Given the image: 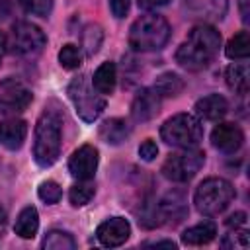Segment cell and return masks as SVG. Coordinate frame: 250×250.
Listing matches in <instances>:
<instances>
[{
	"label": "cell",
	"mask_w": 250,
	"mask_h": 250,
	"mask_svg": "<svg viewBox=\"0 0 250 250\" xmlns=\"http://www.w3.org/2000/svg\"><path fill=\"white\" fill-rule=\"evenodd\" d=\"M211 143L217 150L225 154L236 152L244 143V133L234 123H219L211 133Z\"/></svg>",
	"instance_id": "cell-12"
},
{
	"label": "cell",
	"mask_w": 250,
	"mask_h": 250,
	"mask_svg": "<svg viewBox=\"0 0 250 250\" xmlns=\"http://www.w3.org/2000/svg\"><path fill=\"white\" fill-rule=\"evenodd\" d=\"M160 137L166 145L178 148H193L203 139L201 121L191 113H176L160 127Z\"/></svg>",
	"instance_id": "cell-6"
},
{
	"label": "cell",
	"mask_w": 250,
	"mask_h": 250,
	"mask_svg": "<svg viewBox=\"0 0 250 250\" xmlns=\"http://www.w3.org/2000/svg\"><path fill=\"white\" fill-rule=\"evenodd\" d=\"M59 62H61V66L66 68V70H74V68H78L80 62H82L80 49H78L76 45H72V43L62 45V49L59 51Z\"/></svg>",
	"instance_id": "cell-28"
},
{
	"label": "cell",
	"mask_w": 250,
	"mask_h": 250,
	"mask_svg": "<svg viewBox=\"0 0 250 250\" xmlns=\"http://www.w3.org/2000/svg\"><path fill=\"white\" fill-rule=\"evenodd\" d=\"M115 82H117V72H115V64L111 61L107 62H102L96 72H94V78H92V86L102 94H111L115 90Z\"/></svg>",
	"instance_id": "cell-20"
},
{
	"label": "cell",
	"mask_w": 250,
	"mask_h": 250,
	"mask_svg": "<svg viewBox=\"0 0 250 250\" xmlns=\"http://www.w3.org/2000/svg\"><path fill=\"white\" fill-rule=\"evenodd\" d=\"M98 148H94L92 145H82L70 154L68 172L76 180H92L98 170Z\"/></svg>",
	"instance_id": "cell-10"
},
{
	"label": "cell",
	"mask_w": 250,
	"mask_h": 250,
	"mask_svg": "<svg viewBox=\"0 0 250 250\" xmlns=\"http://www.w3.org/2000/svg\"><path fill=\"white\" fill-rule=\"evenodd\" d=\"M221 47V33L211 25H197L176 51V62L186 70L205 68Z\"/></svg>",
	"instance_id": "cell-1"
},
{
	"label": "cell",
	"mask_w": 250,
	"mask_h": 250,
	"mask_svg": "<svg viewBox=\"0 0 250 250\" xmlns=\"http://www.w3.org/2000/svg\"><path fill=\"white\" fill-rule=\"evenodd\" d=\"M62 117L57 109L45 107L35 123L33 135V160L41 168H49L57 162L61 154V141H62Z\"/></svg>",
	"instance_id": "cell-2"
},
{
	"label": "cell",
	"mask_w": 250,
	"mask_h": 250,
	"mask_svg": "<svg viewBox=\"0 0 250 250\" xmlns=\"http://www.w3.org/2000/svg\"><path fill=\"white\" fill-rule=\"evenodd\" d=\"M229 111V102L221 94H209L195 102V113L207 121H219Z\"/></svg>",
	"instance_id": "cell-16"
},
{
	"label": "cell",
	"mask_w": 250,
	"mask_h": 250,
	"mask_svg": "<svg viewBox=\"0 0 250 250\" xmlns=\"http://www.w3.org/2000/svg\"><path fill=\"white\" fill-rule=\"evenodd\" d=\"M10 12V0H0V20H4Z\"/></svg>",
	"instance_id": "cell-37"
},
{
	"label": "cell",
	"mask_w": 250,
	"mask_h": 250,
	"mask_svg": "<svg viewBox=\"0 0 250 250\" xmlns=\"http://www.w3.org/2000/svg\"><path fill=\"white\" fill-rule=\"evenodd\" d=\"M188 213V207H186V201L180 193H170L168 197H164L160 203H158V215L160 219H166L168 223L176 225L180 223Z\"/></svg>",
	"instance_id": "cell-17"
},
{
	"label": "cell",
	"mask_w": 250,
	"mask_h": 250,
	"mask_svg": "<svg viewBox=\"0 0 250 250\" xmlns=\"http://www.w3.org/2000/svg\"><path fill=\"white\" fill-rule=\"evenodd\" d=\"M145 246H158V248H160V246H164V248H172V250L176 248V244H174L172 240H156V242H146Z\"/></svg>",
	"instance_id": "cell-36"
},
{
	"label": "cell",
	"mask_w": 250,
	"mask_h": 250,
	"mask_svg": "<svg viewBox=\"0 0 250 250\" xmlns=\"http://www.w3.org/2000/svg\"><path fill=\"white\" fill-rule=\"evenodd\" d=\"M131 133V127L125 119H119V117H113V119H107L100 125V137L109 143V145H119L123 143Z\"/></svg>",
	"instance_id": "cell-19"
},
{
	"label": "cell",
	"mask_w": 250,
	"mask_h": 250,
	"mask_svg": "<svg viewBox=\"0 0 250 250\" xmlns=\"http://www.w3.org/2000/svg\"><path fill=\"white\" fill-rule=\"evenodd\" d=\"M248 244H250V238H248V232L246 230H234V232L227 234L221 240V246L223 248H232V250H246Z\"/></svg>",
	"instance_id": "cell-30"
},
{
	"label": "cell",
	"mask_w": 250,
	"mask_h": 250,
	"mask_svg": "<svg viewBox=\"0 0 250 250\" xmlns=\"http://www.w3.org/2000/svg\"><path fill=\"white\" fill-rule=\"evenodd\" d=\"M156 154H158V146H156V143H154V141H150V139H146V141L139 146V156H141L143 160H146V162L154 160V158H156Z\"/></svg>",
	"instance_id": "cell-32"
},
{
	"label": "cell",
	"mask_w": 250,
	"mask_h": 250,
	"mask_svg": "<svg viewBox=\"0 0 250 250\" xmlns=\"http://www.w3.org/2000/svg\"><path fill=\"white\" fill-rule=\"evenodd\" d=\"M33 100L31 90L18 78H6L0 82V109L6 113L23 111Z\"/></svg>",
	"instance_id": "cell-9"
},
{
	"label": "cell",
	"mask_w": 250,
	"mask_h": 250,
	"mask_svg": "<svg viewBox=\"0 0 250 250\" xmlns=\"http://www.w3.org/2000/svg\"><path fill=\"white\" fill-rule=\"evenodd\" d=\"M25 135H27V123L23 119L12 117L0 123V143L10 150L21 148Z\"/></svg>",
	"instance_id": "cell-15"
},
{
	"label": "cell",
	"mask_w": 250,
	"mask_h": 250,
	"mask_svg": "<svg viewBox=\"0 0 250 250\" xmlns=\"http://www.w3.org/2000/svg\"><path fill=\"white\" fill-rule=\"evenodd\" d=\"M21 8L33 16H47L53 8V0H20Z\"/></svg>",
	"instance_id": "cell-31"
},
{
	"label": "cell",
	"mask_w": 250,
	"mask_h": 250,
	"mask_svg": "<svg viewBox=\"0 0 250 250\" xmlns=\"http://www.w3.org/2000/svg\"><path fill=\"white\" fill-rule=\"evenodd\" d=\"M66 94L74 105L76 115L86 123H94L105 109V98L92 86L88 74L74 76L68 84Z\"/></svg>",
	"instance_id": "cell-4"
},
{
	"label": "cell",
	"mask_w": 250,
	"mask_h": 250,
	"mask_svg": "<svg viewBox=\"0 0 250 250\" xmlns=\"http://www.w3.org/2000/svg\"><path fill=\"white\" fill-rule=\"evenodd\" d=\"M94 193H96V186L90 180H78V184H74L70 188L68 199L74 207H82L94 197Z\"/></svg>",
	"instance_id": "cell-27"
},
{
	"label": "cell",
	"mask_w": 250,
	"mask_h": 250,
	"mask_svg": "<svg viewBox=\"0 0 250 250\" xmlns=\"http://www.w3.org/2000/svg\"><path fill=\"white\" fill-rule=\"evenodd\" d=\"M225 223H227V227H234V229H236V227H240V225L246 223V213H244V211H236V213H232Z\"/></svg>",
	"instance_id": "cell-34"
},
{
	"label": "cell",
	"mask_w": 250,
	"mask_h": 250,
	"mask_svg": "<svg viewBox=\"0 0 250 250\" xmlns=\"http://www.w3.org/2000/svg\"><path fill=\"white\" fill-rule=\"evenodd\" d=\"M39 229V215H37V209L35 207H23L16 219V225H14V230L18 236L21 238H33L35 232Z\"/></svg>",
	"instance_id": "cell-22"
},
{
	"label": "cell",
	"mask_w": 250,
	"mask_h": 250,
	"mask_svg": "<svg viewBox=\"0 0 250 250\" xmlns=\"http://www.w3.org/2000/svg\"><path fill=\"white\" fill-rule=\"evenodd\" d=\"M131 234V225L127 219L123 217H111V219H105L98 230H96V236L98 240L107 246V248H115V246H121Z\"/></svg>",
	"instance_id": "cell-11"
},
{
	"label": "cell",
	"mask_w": 250,
	"mask_h": 250,
	"mask_svg": "<svg viewBox=\"0 0 250 250\" xmlns=\"http://www.w3.org/2000/svg\"><path fill=\"white\" fill-rule=\"evenodd\" d=\"M4 45H6V39H4V35L0 33V61H2V53H4Z\"/></svg>",
	"instance_id": "cell-39"
},
{
	"label": "cell",
	"mask_w": 250,
	"mask_h": 250,
	"mask_svg": "<svg viewBox=\"0 0 250 250\" xmlns=\"http://www.w3.org/2000/svg\"><path fill=\"white\" fill-rule=\"evenodd\" d=\"M225 55L232 61H238V59H246L250 55V37H248V31H238L234 37L229 39L227 47H225Z\"/></svg>",
	"instance_id": "cell-25"
},
{
	"label": "cell",
	"mask_w": 250,
	"mask_h": 250,
	"mask_svg": "<svg viewBox=\"0 0 250 250\" xmlns=\"http://www.w3.org/2000/svg\"><path fill=\"white\" fill-rule=\"evenodd\" d=\"M170 39V25L158 14H145L137 18L129 29V45L135 51L162 49Z\"/></svg>",
	"instance_id": "cell-3"
},
{
	"label": "cell",
	"mask_w": 250,
	"mask_h": 250,
	"mask_svg": "<svg viewBox=\"0 0 250 250\" xmlns=\"http://www.w3.org/2000/svg\"><path fill=\"white\" fill-rule=\"evenodd\" d=\"M188 14L201 21H219L229 10L227 0H184Z\"/></svg>",
	"instance_id": "cell-14"
},
{
	"label": "cell",
	"mask_w": 250,
	"mask_h": 250,
	"mask_svg": "<svg viewBox=\"0 0 250 250\" xmlns=\"http://www.w3.org/2000/svg\"><path fill=\"white\" fill-rule=\"evenodd\" d=\"M205 154L197 148H186L184 152L170 154L162 164V176L172 182H189L203 166Z\"/></svg>",
	"instance_id": "cell-8"
},
{
	"label": "cell",
	"mask_w": 250,
	"mask_h": 250,
	"mask_svg": "<svg viewBox=\"0 0 250 250\" xmlns=\"http://www.w3.org/2000/svg\"><path fill=\"white\" fill-rule=\"evenodd\" d=\"M41 246L45 250H74L76 240L72 238V234H68L64 230H59V229H53L45 234Z\"/></svg>",
	"instance_id": "cell-24"
},
{
	"label": "cell",
	"mask_w": 250,
	"mask_h": 250,
	"mask_svg": "<svg viewBox=\"0 0 250 250\" xmlns=\"http://www.w3.org/2000/svg\"><path fill=\"white\" fill-rule=\"evenodd\" d=\"M45 43H47L45 33L29 21H16L12 25L10 37L6 41L10 51L16 55H21V57H33V55L41 53Z\"/></svg>",
	"instance_id": "cell-7"
},
{
	"label": "cell",
	"mask_w": 250,
	"mask_h": 250,
	"mask_svg": "<svg viewBox=\"0 0 250 250\" xmlns=\"http://www.w3.org/2000/svg\"><path fill=\"white\" fill-rule=\"evenodd\" d=\"M102 41H104V31H102V27H100L98 23H88V25L84 27V31H82V47H84L86 55H88V57L96 55L98 49H100V45H102Z\"/></svg>",
	"instance_id": "cell-26"
},
{
	"label": "cell",
	"mask_w": 250,
	"mask_h": 250,
	"mask_svg": "<svg viewBox=\"0 0 250 250\" xmlns=\"http://www.w3.org/2000/svg\"><path fill=\"white\" fill-rule=\"evenodd\" d=\"M227 78V86L234 92L244 96L248 92V84H250V72H248V64L246 62H234L227 68L225 72Z\"/></svg>",
	"instance_id": "cell-21"
},
{
	"label": "cell",
	"mask_w": 250,
	"mask_h": 250,
	"mask_svg": "<svg viewBox=\"0 0 250 250\" xmlns=\"http://www.w3.org/2000/svg\"><path fill=\"white\" fill-rule=\"evenodd\" d=\"M234 195L236 193H234V188L230 182H227L223 178H207L197 186L193 203L201 215L213 217V215L223 213L230 205Z\"/></svg>",
	"instance_id": "cell-5"
},
{
	"label": "cell",
	"mask_w": 250,
	"mask_h": 250,
	"mask_svg": "<svg viewBox=\"0 0 250 250\" xmlns=\"http://www.w3.org/2000/svg\"><path fill=\"white\" fill-rule=\"evenodd\" d=\"M129 6H131V0H109L111 14L115 18H125L129 12Z\"/></svg>",
	"instance_id": "cell-33"
},
{
	"label": "cell",
	"mask_w": 250,
	"mask_h": 250,
	"mask_svg": "<svg viewBox=\"0 0 250 250\" xmlns=\"http://www.w3.org/2000/svg\"><path fill=\"white\" fill-rule=\"evenodd\" d=\"M6 227V213H4V209L0 207V230Z\"/></svg>",
	"instance_id": "cell-38"
},
{
	"label": "cell",
	"mask_w": 250,
	"mask_h": 250,
	"mask_svg": "<svg viewBox=\"0 0 250 250\" xmlns=\"http://www.w3.org/2000/svg\"><path fill=\"white\" fill-rule=\"evenodd\" d=\"M152 88L158 92L160 98H174L184 90V80L174 72H164L156 78Z\"/></svg>",
	"instance_id": "cell-23"
},
{
	"label": "cell",
	"mask_w": 250,
	"mask_h": 250,
	"mask_svg": "<svg viewBox=\"0 0 250 250\" xmlns=\"http://www.w3.org/2000/svg\"><path fill=\"white\" fill-rule=\"evenodd\" d=\"M37 195H39V199L45 201L47 205H55V203H59V199L62 197V189H61V186H59L57 182L47 180V182H43V184L39 186Z\"/></svg>",
	"instance_id": "cell-29"
},
{
	"label": "cell",
	"mask_w": 250,
	"mask_h": 250,
	"mask_svg": "<svg viewBox=\"0 0 250 250\" xmlns=\"http://www.w3.org/2000/svg\"><path fill=\"white\" fill-rule=\"evenodd\" d=\"M141 8L145 10H154V8H160V6H166L170 0H137Z\"/></svg>",
	"instance_id": "cell-35"
},
{
	"label": "cell",
	"mask_w": 250,
	"mask_h": 250,
	"mask_svg": "<svg viewBox=\"0 0 250 250\" xmlns=\"http://www.w3.org/2000/svg\"><path fill=\"white\" fill-rule=\"evenodd\" d=\"M215 234H217V225L211 221H201L184 230L182 242L188 246H201V244L211 242L215 238Z\"/></svg>",
	"instance_id": "cell-18"
},
{
	"label": "cell",
	"mask_w": 250,
	"mask_h": 250,
	"mask_svg": "<svg viewBox=\"0 0 250 250\" xmlns=\"http://www.w3.org/2000/svg\"><path fill=\"white\" fill-rule=\"evenodd\" d=\"M160 100L162 98L158 96V92L154 88H143L135 96V100L131 104V117H133V121L143 123V121L152 119L160 111Z\"/></svg>",
	"instance_id": "cell-13"
}]
</instances>
